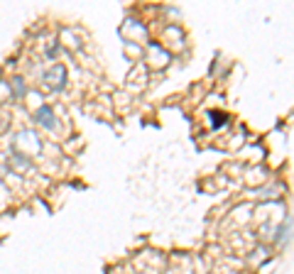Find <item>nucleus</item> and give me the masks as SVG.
Here are the masks:
<instances>
[{"label":"nucleus","instance_id":"3","mask_svg":"<svg viewBox=\"0 0 294 274\" xmlns=\"http://www.w3.org/2000/svg\"><path fill=\"white\" fill-rule=\"evenodd\" d=\"M289 230H292V220L287 218L280 225V230H277V245H287V240H289Z\"/></svg>","mask_w":294,"mask_h":274},{"label":"nucleus","instance_id":"2","mask_svg":"<svg viewBox=\"0 0 294 274\" xmlns=\"http://www.w3.org/2000/svg\"><path fill=\"white\" fill-rule=\"evenodd\" d=\"M34 120L39 122L42 128H47V130H54L57 128V118H54V113H52V108L49 106H42V108L34 113Z\"/></svg>","mask_w":294,"mask_h":274},{"label":"nucleus","instance_id":"1","mask_svg":"<svg viewBox=\"0 0 294 274\" xmlns=\"http://www.w3.org/2000/svg\"><path fill=\"white\" fill-rule=\"evenodd\" d=\"M45 86L49 91H61L67 86V66L64 64H54L49 71L45 74Z\"/></svg>","mask_w":294,"mask_h":274},{"label":"nucleus","instance_id":"5","mask_svg":"<svg viewBox=\"0 0 294 274\" xmlns=\"http://www.w3.org/2000/svg\"><path fill=\"white\" fill-rule=\"evenodd\" d=\"M12 91H15V93H12L15 98H23L25 96V81L23 78H12Z\"/></svg>","mask_w":294,"mask_h":274},{"label":"nucleus","instance_id":"4","mask_svg":"<svg viewBox=\"0 0 294 274\" xmlns=\"http://www.w3.org/2000/svg\"><path fill=\"white\" fill-rule=\"evenodd\" d=\"M208 118H211V125H214L216 130H218V128H223V125L228 122L226 113H221V110H211V113H208Z\"/></svg>","mask_w":294,"mask_h":274}]
</instances>
